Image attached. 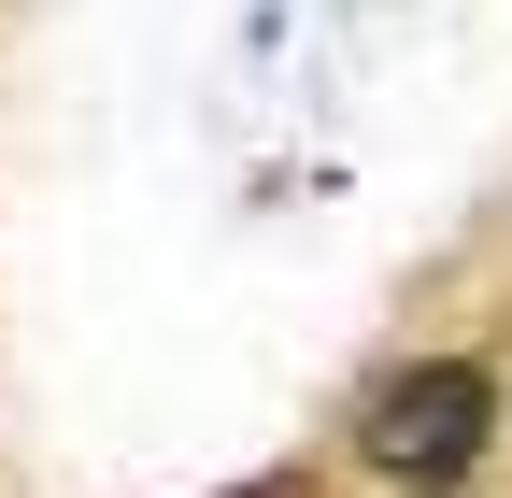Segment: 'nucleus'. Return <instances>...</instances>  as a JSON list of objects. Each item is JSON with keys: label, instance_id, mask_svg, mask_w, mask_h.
I'll use <instances>...</instances> for the list:
<instances>
[{"label": "nucleus", "instance_id": "1", "mask_svg": "<svg viewBox=\"0 0 512 498\" xmlns=\"http://www.w3.org/2000/svg\"><path fill=\"white\" fill-rule=\"evenodd\" d=\"M484 427H498V370H470V356H427V370H399V385H370L356 442H370V470H384V484L441 498V484H470Z\"/></svg>", "mask_w": 512, "mask_h": 498}, {"label": "nucleus", "instance_id": "2", "mask_svg": "<svg viewBox=\"0 0 512 498\" xmlns=\"http://www.w3.org/2000/svg\"><path fill=\"white\" fill-rule=\"evenodd\" d=\"M228 498H299V470H271V484H228Z\"/></svg>", "mask_w": 512, "mask_h": 498}]
</instances>
